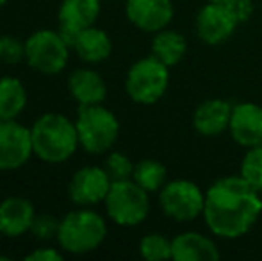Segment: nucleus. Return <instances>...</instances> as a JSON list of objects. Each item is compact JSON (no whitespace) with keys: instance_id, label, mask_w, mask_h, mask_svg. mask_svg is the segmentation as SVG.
I'll return each instance as SVG.
<instances>
[{"instance_id":"f257e3e1","label":"nucleus","mask_w":262,"mask_h":261,"mask_svg":"<svg viewBox=\"0 0 262 261\" xmlns=\"http://www.w3.org/2000/svg\"><path fill=\"white\" fill-rule=\"evenodd\" d=\"M259 193L241 175L216 181L205 193L204 216L209 229L221 238L248 233L262 211Z\"/></svg>"},{"instance_id":"f03ea898","label":"nucleus","mask_w":262,"mask_h":261,"mask_svg":"<svg viewBox=\"0 0 262 261\" xmlns=\"http://www.w3.org/2000/svg\"><path fill=\"white\" fill-rule=\"evenodd\" d=\"M31 138L34 154L47 163H62L80 145L75 124L59 113L39 116L31 129Z\"/></svg>"},{"instance_id":"7ed1b4c3","label":"nucleus","mask_w":262,"mask_h":261,"mask_svg":"<svg viewBox=\"0 0 262 261\" xmlns=\"http://www.w3.org/2000/svg\"><path fill=\"white\" fill-rule=\"evenodd\" d=\"M107 233L105 222L98 213L90 209L72 211L59 224L57 240L72 254H86L100 247Z\"/></svg>"},{"instance_id":"20e7f679","label":"nucleus","mask_w":262,"mask_h":261,"mask_svg":"<svg viewBox=\"0 0 262 261\" xmlns=\"http://www.w3.org/2000/svg\"><path fill=\"white\" fill-rule=\"evenodd\" d=\"M75 127L79 143L90 154H102L109 150L120 132L116 116L100 104H80Z\"/></svg>"},{"instance_id":"39448f33","label":"nucleus","mask_w":262,"mask_h":261,"mask_svg":"<svg viewBox=\"0 0 262 261\" xmlns=\"http://www.w3.org/2000/svg\"><path fill=\"white\" fill-rule=\"evenodd\" d=\"M134 179L113 183L105 197L107 215L120 226H138L148 215V195Z\"/></svg>"},{"instance_id":"423d86ee","label":"nucleus","mask_w":262,"mask_h":261,"mask_svg":"<svg viewBox=\"0 0 262 261\" xmlns=\"http://www.w3.org/2000/svg\"><path fill=\"white\" fill-rule=\"evenodd\" d=\"M68 47L61 32L41 29L25 42V59L36 72L55 75L64 70L68 61Z\"/></svg>"},{"instance_id":"0eeeda50","label":"nucleus","mask_w":262,"mask_h":261,"mask_svg":"<svg viewBox=\"0 0 262 261\" xmlns=\"http://www.w3.org/2000/svg\"><path fill=\"white\" fill-rule=\"evenodd\" d=\"M125 88L138 104H154L168 88V66L154 56L139 59L128 70Z\"/></svg>"},{"instance_id":"6e6552de","label":"nucleus","mask_w":262,"mask_h":261,"mask_svg":"<svg viewBox=\"0 0 262 261\" xmlns=\"http://www.w3.org/2000/svg\"><path fill=\"white\" fill-rule=\"evenodd\" d=\"M161 208L169 218L186 222L204 213L205 197L196 185L189 181H173L161 192Z\"/></svg>"},{"instance_id":"1a4fd4ad","label":"nucleus","mask_w":262,"mask_h":261,"mask_svg":"<svg viewBox=\"0 0 262 261\" xmlns=\"http://www.w3.org/2000/svg\"><path fill=\"white\" fill-rule=\"evenodd\" d=\"M31 154H34L31 129L14 120H0V170L24 167Z\"/></svg>"},{"instance_id":"9d476101","label":"nucleus","mask_w":262,"mask_h":261,"mask_svg":"<svg viewBox=\"0 0 262 261\" xmlns=\"http://www.w3.org/2000/svg\"><path fill=\"white\" fill-rule=\"evenodd\" d=\"M237 24L239 22L235 20L227 4L209 2L205 7H202L196 16V32L205 43L217 45L230 38Z\"/></svg>"},{"instance_id":"9b49d317","label":"nucleus","mask_w":262,"mask_h":261,"mask_svg":"<svg viewBox=\"0 0 262 261\" xmlns=\"http://www.w3.org/2000/svg\"><path fill=\"white\" fill-rule=\"evenodd\" d=\"M111 185H113V181L109 179L104 168H80L70 181V198L79 206L97 204L100 200H105Z\"/></svg>"},{"instance_id":"f8f14e48","label":"nucleus","mask_w":262,"mask_h":261,"mask_svg":"<svg viewBox=\"0 0 262 261\" xmlns=\"http://www.w3.org/2000/svg\"><path fill=\"white\" fill-rule=\"evenodd\" d=\"M100 14V0H62L59 7V32L70 45L80 31L93 27Z\"/></svg>"},{"instance_id":"ddd939ff","label":"nucleus","mask_w":262,"mask_h":261,"mask_svg":"<svg viewBox=\"0 0 262 261\" xmlns=\"http://www.w3.org/2000/svg\"><path fill=\"white\" fill-rule=\"evenodd\" d=\"M127 16L141 31L159 32L173 16L171 0H127Z\"/></svg>"},{"instance_id":"4468645a","label":"nucleus","mask_w":262,"mask_h":261,"mask_svg":"<svg viewBox=\"0 0 262 261\" xmlns=\"http://www.w3.org/2000/svg\"><path fill=\"white\" fill-rule=\"evenodd\" d=\"M228 129L239 145L248 149L262 145V108L252 102L237 104L232 109Z\"/></svg>"},{"instance_id":"2eb2a0df","label":"nucleus","mask_w":262,"mask_h":261,"mask_svg":"<svg viewBox=\"0 0 262 261\" xmlns=\"http://www.w3.org/2000/svg\"><path fill=\"white\" fill-rule=\"evenodd\" d=\"M34 216V208L27 198H6L0 204V233L9 238L21 236L25 231H31Z\"/></svg>"},{"instance_id":"dca6fc26","label":"nucleus","mask_w":262,"mask_h":261,"mask_svg":"<svg viewBox=\"0 0 262 261\" xmlns=\"http://www.w3.org/2000/svg\"><path fill=\"white\" fill-rule=\"evenodd\" d=\"M232 109L234 108L227 101H220V98L205 101L194 111V129L204 136L221 134L225 129L230 127Z\"/></svg>"},{"instance_id":"f3484780","label":"nucleus","mask_w":262,"mask_h":261,"mask_svg":"<svg viewBox=\"0 0 262 261\" xmlns=\"http://www.w3.org/2000/svg\"><path fill=\"white\" fill-rule=\"evenodd\" d=\"M70 47L86 63H102L111 56L113 43L102 29L88 27L70 42Z\"/></svg>"},{"instance_id":"a211bd4d","label":"nucleus","mask_w":262,"mask_h":261,"mask_svg":"<svg viewBox=\"0 0 262 261\" xmlns=\"http://www.w3.org/2000/svg\"><path fill=\"white\" fill-rule=\"evenodd\" d=\"M171 258L177 261H216V245L198 233H184L171 242Z\"/></svg>"},{"instance_id":"6ab92c4d","label":"nucleus","mask_w":262,"mask_h":261,"mask_svg":"<svg viewBox=\"0 0 262 261\" xmlns=\"http://www.w3.org/2000/svg\"><path fill=\"white\" fill-rule=\"evenodd\" d=\"M68 88L72 91L73 98L82 106L100 104V102H104L107 95L105 83L102 81V77L93 70L86 68L72 72L68 79Z\"/></svg>"},{"instance_id":"aec40b11","label":"nucleus","mask_w":262,"mask_h":261,"mask_svg":"<svg viewBox=\"0 0 262 261\" xmlns=\"http://www.w3.org/2000/svg\"><path fill=\"white\" fill-rule=\"evenodd\" d=\"M27 104L24 84L14 77L0 79V120H14Z\"/></svg>"},{"instance_id":"412c9836","label":"nucleus","mask_w":262,"mask_h":261,"mask_svg":"<svg viewBox=\"0 0 262 261\" xmlns=\"http://www.w3.org/2000/svg\"><path fill=\"white\" fill-rule=\"evenodd\" d=\"M152 54L166 66H173L186 54V39L175 31H159L152 42Z\"/></svg>"},{"instance_id":"4be33fe9","label":"nucleus","mask_w":262,"mask_h":261,"mask_svg":"<svg viewBox=\"0 0 262 261\" xmlns=\"http://www.w3.org/2000/svg\"><path fill=\"white\" fill-rule=\"evenodd\" d=\"M132 179L146 192H157L166 181V168L156 159H143L134 167Z\"/></svg>"},{"instance_id":"5701e85b","label":"nucleus","mask_w":262,"mask_h":261,"mask_svg":"<svg viewBox=\"0 0 262 261\" xmlns=\"http://www.w3.org/2000/svg\"><path fill=\"white\" fill-rule=\"evenodd\" d=\"M241 177L257 192H262V145L252 147L246 152L241 163Z\"/></svg>"},{"instance_id":"b1692460","label":"nucleus","mask_w":262,"mask_h":261,"mask_svg":"<svg viewBox=\"0 0 262 261\" xmlns=\"http://www.w3.org/2000/svg\"><path fill=\"white\" fill-rule=\"evenodd\" d=\"M139 251L145 259L161 261L171 258V242H168L161 234H148L139 244Z\"/></svg>"},{"instance_id":"393cba45","label":"nucleus","mask_w":262,"mask_h":261,"mask_svg":"<svg viewBox=\"0 0 262 261\" xmlns=\"http://www.w3.org/2000/svg\"><path fill=\"white\" fill-rule=\"evenodd\" d=\"M104 170L107 172V175H109V179L113 183L128 181V179H132V174H134V165L130 163V159L127 156H123L120 152H113L105 159Z\"/></svg>"},{"instance_id":"a878e982","label":"nucleus","mask_w":262,"mask_h":261,"mask_svg":"<svg viewBox=\"0 0 262 261\" xmlns=\"http://www.w3.org/2000/svg\"><path fill=\"white\" fill-rule=\"evenodd\" d=\"M25 57V45L13 36H0V63L16 65Z\"/></svg>"},{"instance_id":"bb28decb","label":"nucleus","mask_w":262,"mask_h":261,"mask_svg":"<svg viewBox=\"0 0 262 261\" xmlns=\"http://www.w3.org/2000/svg\"><path fill=\"white\" fill-rule=\"evenodd\" d=\"M59 220L52 215H36L32 220L31 233L38 240H50V238L57 236L59 233Z\"/></svg>"},{"instance_id":"cd10ccee","label":"nucleus","mask_w":262,"mask_h":261,"mask_svg":"<svg viewBox=\"0 0 262 261\" xmlns=\"http://www.w3.org/2000/svg\"><path fill=\"white\" fill-rule=\"evenodd\" d=\"M227 6L230 7V11L234 13L235 20L241 24V22H246L253 13V6L250 0H230L227 2Z\"/></svg>"},{"instance_id":"c85d7f7f","label":"nucleus","mask_w":262,"mask_h":261,"mask_svg":"<svg viewBox=\"0 0 262 261\" xmlns=\"http://www.w3.org/2000/svg\"><path fill=\"white\" fill-rule=\"evenodd\" d=\"M27 261H61L62 256L54 249H38L25 258Z\"/></svg>"},{"instance_id":"c756f323","label":"nucleus","mask_w":262,"mask_h":261,"mask_svg":"<svg viewBox=\"0 0 262 261\" xmlns=\"http://www.w3.org/2000/svg\"><path fill=\"white\" fill-rule=\"evenodd\" d=\"M209 2H216V4H227V2H230V0H209Z\"/></svg>"},{"instance_id":"7c9ffc66","label":"nucleus","mask_w":262,"mask_h":261,"mask_svg":"<svg viewBox=\"0 0 262 261\" xmlns=\"http://www.w3.org/2000/svg\"><path fill=\"white\" fill-rule=\"evenodd\" d=\"M4 4H6V0H0V7H2V6H4Z\"/></svg>"}]
</instances>
